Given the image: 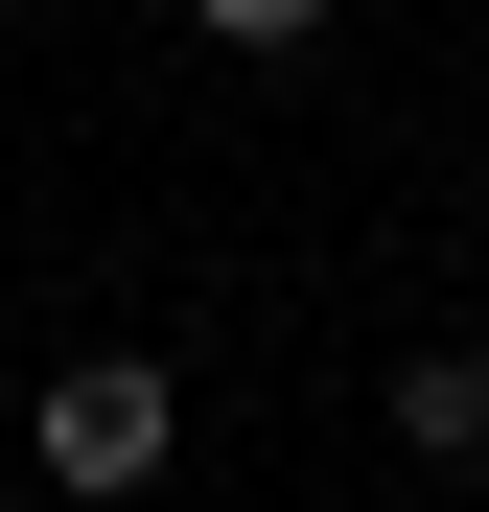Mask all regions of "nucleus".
Listing matches in <instances>:
<instances>
[{
  "mask_svg": "<svg viewBox=\"0 0 489 512\" xmlns=\"http://www.w3.org/2000/svg\"><path fill=\"white\" fill-rule=\"evenodd\" d=\"M0 24H24V0H0Z\"/></svg>",
  "mask_w": 489,
  "mask_h": 512,
  "instance_id": "20e7f679",
  "label": "nucleus"
},
{
  "mask_svg": "<svg viewBox=\"0 0 489 512\" xmlns=\"http://www.w3.org/2000/svg\"><path fill=\"white\" fill-rule=\"evenodd\" d=\"M396 443H420V466H489V350H396Z\"/></svg>",
  "mask_w": 489,
  "mask_h": 512,
  "instance_id": "f03ea898",
  "label": "nucleus"
},
{
  "mask_svg": "<svg viewBox=\"0 0 489 512\" xmlns=\"http://www.w3.org/2000/svg\"><path fill=\"white\" fill-rule=\"evenodd\" d=\"M24 443H47V489H163V466H187V373H163V350H70Z\"/></svg>",
  "mask_w": 489,
  "mask_h": 512,
  "instance_id": "f257e3e1",
  "label": "nucleus"
},
{
  "mask_svg": "<svg viewBox=\"0 0 489 512\" xmlns=\"http://www.w3.org/2000/svg\"><path fill=\"white\" fill-rule=\"evenodd\" d=\"M187 24H210V47H303L326 0H187Z\"/></svg>",
  "mask_w": 489,
  "mask_h": 512,
  "instance_id": "7ed1b4c3",
  "label": "nucleus"
}]
</instances>
